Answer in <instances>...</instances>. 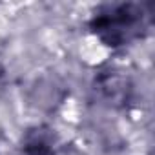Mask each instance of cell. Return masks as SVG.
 I'll use <instances>...</instances> for the list:
<instances>
[{
  "mask_svg": "<svg viewBox=\"0 0 155 155\" xmlns=\"http://www.w3.org/2000/svg\"><path fill=\"white\" fill-rule=\"evenodd\" d=\"M57 142V133L49 126H35L22 135V151L26 155H55Z\"/></svg>",
  "mask_w": 155,
  "mask_h": 155,
  "instance_id": "obj_2",
  "label": "cell"
},
{
  "mask_svg": "<svg viewBox=\"0 0 155 155\" xmlns=\"http://www.w3.org/2000/svg\"><path fill=\"white\" fill-rule=\"evenodd\" d=\"M150 24V13L144 4L120 2L101 6L91 20L90 31L108 48H122L140 38Z\"/></svg>",
  "mask_w": 155,
  "mask_h": 155,
  "instance_id": "obj_1",
  "label": "cell"
},
{
  "mask_svg": "<svg viewBox=\"0 0 155 155\" xmlns=\"http://www.w3.org/2000/svg\"><path fill=\"white\" fill-rule=\"evenodd\" d=\"M99 90L102 91V95L111 101L113 104H120L128 101L130 95V82L128 79H124L119 73H104L99 79Z\"/></svg>",
  "mask_w": 155,
  "mask_h": 155,
  "instance_id": "obj_3",
  "label": "cell"
}]
</instances>
